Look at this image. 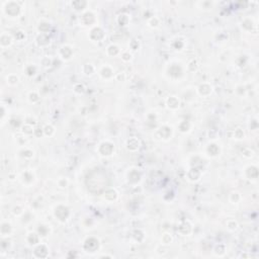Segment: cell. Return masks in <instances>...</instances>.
<instances>
[{"label": "cell", "mask_w": 259, "mask_h": 259, "mask_svg": "<svg viewBox=\"0 0 259 259\" xmlns=\"http://www.w3.org/2000/svg\"><path fill=\"white\" fill-rule=\"evenodd\" d=\"M19 7L17 4L15 3V2H9V3L7 4V6H6V12L8 13V14L9 15H11V11L13 10V11H14V13H15V15L16 14H18V12H19Z\"/></svg>", "instance_id": "obj_1"}, {"label": "cell", "mask_w": 259, "mask_h": 259, "mask_svg": "<svg viewBox=\"0 0 259 259\" xmlns=\"http://www.w3.org/2000/svg\"><path fill=\"white\" fill-rule=\"evenodd\" d=\"M72 6H74L75 9H83V8L86 6V2L85 1H75L72 3Z\"/></svg>", "instance_id": "obj_2"}]
</instances>
